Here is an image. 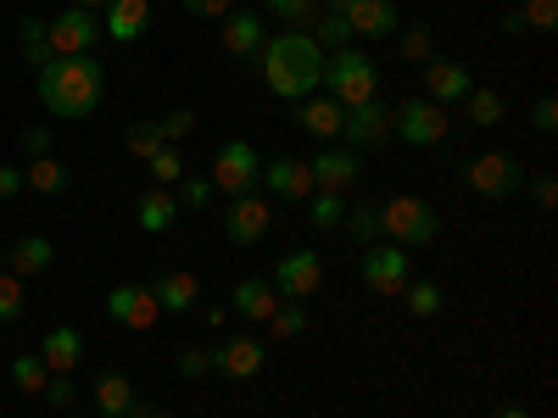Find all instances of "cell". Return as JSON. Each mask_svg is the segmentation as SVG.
Returning <instances> with one entry per match:
<instances>
[{
    "mask_svg": "<svg viewBox=\"0 0 558 418\" xmlns=\"http://www.w3.org/2000/svg\"><path fill=\"white\" fill-rule=\"evenodd\" d=\"M23 62L34 67V73H45V67H51L57 62V51H51V34H45V23L39 17H23Z\"/></svg>",
    "mask_w": 558,
    "mask_h": 418,
    "instance_id": "cell-27",
    "label": "cell"
},
{
    "mask_svg": "<svg viewBox=\"0 0 558 418\" xmlns=\"http://www.w3.org/2000/svg\"><path fill=\"white\" fill-rule=\"evenodd\" d=\"M263 39H268V28H263L257 7H241V12L223 17V51H229V57H257Z\"/></svg>",
    "mask_w": 558,
    "mask_h": 418,
    "instance_id": "cell-21",
    "label": "cell"
},
{
    "mask_svg": "<svg viewBox=\"0 0 558 418\" xmlns=\"http://www.w3.org/2000/svg\"><path fill=\"white\" fill-rule=\"evenodd\" d=\"M179 7L191 12V17H213V23H223V17H229V7H235V0H179Z\"/></svg>",
    "mask_w": 558,
    "mask_h": 418,
    "instance_id": "cell-46",
    "label": "cell"
},
{
    "mask_svg": "<svg viewBox=\"0 0 558 418\" xmlns=\"http://www.w3.org/2000/svg\"><path fill=\"white\" fill-rule=\"evenodd\" d=\"M257 179H263V162H257V146H246V139H229L213 157V190H223V196L257 190Z\"/></svg>",
    "mask_w": 558,
    "mask_h": 418,
    "instance_id": "cell-8",
    "label": "cell"
},
{
    "mask_svg": "<svg viewBox=\"0 0 558 418\" xmlns=\"http://www.w3.org/2000/svg\"><path fill=\"white\" fill-rule=\"evenodd\" d=\"M23 151H28V162L51 157V128H23Z\"/></svg>",
    "mask_w": 558,
    "mask_h": 418,
    "instance_id": "cell-50",
    "label": "cell"
},
{
    "mask_svg": "<svg viewBox=\"0 0 558 418\" xmlns=\"http://www.w3.org/2000/svg\"><path fill=\"white\" fill-rule=\"evenodd\" d=\"M146 168H151V179H157V190H168V184H179V179H184V162H179V151H173V146H162Z\"/></svg>",
    "mask_w": 558,
    "mask_h": 418,
    "instance_id": "cell-41",
    "label": "cell"
},
{
    "mask_svg": "<svg viewBox=\"0 0 558 418\" xmlns=\"http://www.w3.org/2000/svg\"><path fill=\"white\" fill-rule=\"evenodd\" d=\"M107 318L118 323V330H151V323L162 318V307H157V296H151V285H118L112 296H107Z\"/></svg>",
    "mask_w": 558,
    "mask_h": 418,
    "instance_id": "cell-12",
    "label": "cell"
},
{
    "mask_svg": "<svg viewBox=\"0 0 558 418\" xmlns=\"http://www.w3.org/2000/svg\"><path fill=\"white\" fill-rule=\"evenodd\" d=\"M179 374H184V380L213 374V346H191V352H179Z\"/></svg>",
    "mask_w": 558,
    "mask_h": 418,
    "instance_id": "cell-43",
    "label": "cell"
},
{
    "mask_svg": "<svg viewBox=\"0 0 558 418\" xmlns=\"http://www.w3.org/2000/svg\"><path fill=\"white\" fill-rule=\"evenodd\" d=\"M436 207L430 201H418V196H391L386 207H380V235L391 241V246H402V251H425V246H436Z\"/></svg>",
    "mask_w": 558,
    "mask_h": 418,
    "instance_id": "cell-4",
    "label": "cell"
},
{
    "mask_svg": "<svg viewBox=\"0 0 558 418\" xmlns=\"http://www.w3.org/2000/svg\"><path fill=\"white\" fill-rule=\"evenodd\" d=\"M357 273H363V285L375 291V296H386V302H397L408 285H413V257L402 251V246H363V257H357Z\"/></svg>",
    "mask_w": 558,
    "mask_h": 418,
    "instance_id": "cell-5",
    "label": "cell"
},
{
    "mask_svg": "<svg viewBox=\"0 0 558 418\" xmlns=\"http://www.w3.org/2000/svg\"><path fill=\"white\" fill-rule=\"evenodd\" d=\"M213 368L229 380H257L268 368V346L257 335H229L223 346H213Z\"/></svg>",
    "mask_w": 558,
    "mask_h": 418,
    "instance_id": "cell-13",
    "label": "cell"
},
{
    "mask_svg": "<svg viewBox=\"0 0 558 418\" xmlns=\"http://www.w3.org/2000/svg\"><path fill=\"white\" fill-rule=\"evenodd\" d=\"M263 184H268L279 201H307V196H313V173H307V162H296V157L263 162Z\"/></svg>",
    "mask_w": 558,
    "mask_h": 418,
    "instance_id": "cell-18",
    "label": "cell"
},
{
    "mask_svg": "<svg viewBox=\"0 0 558 418\" xmlns=\"http://www.w3.org/2000/svg\"><path fill=\"white\" fill-rule=\"evenodd\" d=\"M531 201H536L542 212H553V201H558V179H553V173H536V179H531Z\"/></svg>",
    "mask_w": 558,
    "mask_h": 418,
    "instance_id": "cell-48",
    "label": "cell"
},
{
    "mask_svg": "<svg viewBox=\"0 0 558 418\" xmlns=\"http://www.w3.org/2000/svg\"><path fill=\"white\" fill-rule=\"evenodd\" d=\"M157 128H162V139H168V146H173V139H184V134L196 128V112H168V118H162Z\"/></svg>",
    "mask_w": 558,
    "mask_h": 418,
    "instance_id": "cell-47",
    "label": "cell"
},
{
    "mask_svg": "<svg viewBox=\"0 0 558 418\" xmlns=\"http://www.w3.org/2000/svg\"><path fill=\"white\" fill-rule=\"evenodd\" d=\"M402 296H408V312H413V318H436V312L447 307V296H441L436 279H425V285H408Z\"/></svg>",
    "mask_w": 558,
    "mask_h": 418,
    "instance_id": "cell-37",
    "label": "cell"
},
{
    "mask_svg": "<svg viewBox=\"0 0 558 418\" xmlns=\"http://www.w3.org/2000/svg\"><path fill=\"white\" fill-rule=\"evenodd\" d=\"M397 34H402V57H408V62H430V57H436L425 23H408V28H397Z\"/></svg>",
    "mask_w": 558,
    "mask_h": 418,
    "instance_id": "cell-39",
    "label": "cell"
},
{
    "mask_svg": "<svg viewBox=\"0 0 558 418\" xmlns=\"http://www.w3.org/2000/svg\"><path fill=\"white\" fill-rule=\"evenodd\" d=\"M73 7H84V12H107V0H73Z\"/></svg>",
    "mask_w": 558,
    "mask_h": 418,
    "instance_id": "cell-55",
    "label": "cell"
},
{
    "mask_svg": "<svg viewBox=\"0 0 558 418\" xmlns=\"http://www.w3.org/2000/svg\"><path fill=\"white\" fill-rule=\"evenodd\" d=\"M520 23L536 28V34H547L558 23V0H520Z\"/></svg>",
    "mask_w": 558,
    "mask_h": 418,
    "instance_id": "cell-42",
    "label": "cell"
},
{
    "mask_svg": "<svg viewBox=\"0 0 558 418\" xmlns=\"http://www.w3.org/2000/svg\"><path fill=\"white\" fill-rule=\"evenodd\" d=\"M268 335H274V341H296V335H307V307H302V302H279L274 318H268Z\"/></svg>",
    "mask_w": 558,
    "mask_h": 418,
    "instance_id": "cell-34",
    "label": "cell"
},
{
    "mask_svg": "<svg viewBox=\"0 0 558 418\" xmlns=\"http://www.w3.org/2000/svg\"><path fill=\"white\" fill-rule=\"evenodd\" d=\"M531 128H536V134H553V128H558V101H553V96H542V101L531 107Z\"/></svg>",
    "mask_w": 558,
    "mask_h": 418,
    "instance_id": "cell-49",
    "label": "cell"
},
{
    "mask_svg": "<svg viewBox=\"0 0 558 418\" xmlns=\"http://www.w3.org/2000/svg\"><path fill=\"white\" fill-rule=\"evenodd\" d=\"M263 7L279 17V23H291V28H302L307 34V23L318 17V0H263Z\"/></svg>",
    "mask_w": 558,
    "mask_h": 418,
    "instance_id": "cell-38",
    "label": "cell"
},
{
    "mask_svg": "<svg viewBox=\"0 0 558 418\" xmlns=\"http://www.w3.org/2000/svg\"><path fill=\"white\" fill-rule=\"evenodd\" d=\"M391 134L402 139V146H418V151H430L447 139V107L425 101V96H413V101H397L391 107Z\"/></svg>",
    "mask_w": 558,
    "mask_h": 418,
    "instance_id": "cell-6",
    "label": "cell"
},
{
    "mask_svg": "<svg viewBox=\"0 0 558 418\" xmlns=\"http://www.w3.org/2000/svg\"><path fill=\"white\" fill-rule=\"evenodd\" d=\"M229 302H235V312H241V318L268 323V318H274V307H279V291H274V279H268V273H257V279H241Z\"/></svg>",
    "mask_w": 558,
    "mask_h": 418,
    "instance_id": "cell-23",
    "label": "cell"
},
{
    "mask_svg": "<svg viewBox=\"0 0 558 418\" xmlns=\"http://www.w3.org/2000/svg\"><path fill=\"white\" fill-rule=\"evenodd\" d=\"M470 67L463 62H452V57H430L425 62V101H436V107H447V101H463L470 96Z\"/></svg>",
    "mask_w": 558,
    "mask_h": 418,
    "instance_id": "cell-17",
    "label": "cell"
},
{
    "mask_svg": "<svg viewBox=\"0 0 558 418\" xmlns=\"http://www.w3.org/2000/svg\"><path fill=\"white\" fill-rule=\"evenodd\" d=\"M151 296H157V307H168V312H196V302H202V285H196V273L173 268V273H162L157 285H151Z\"/></svg>",
    "mask_w": 558,
    "mask_h": 418,
    "instance_id": "cell-24",
    "label": "cell"
},
{
    "mask_svg": "<svg viewBox=\"0 0 558 418\" xmlns=\"http://www.w3.org/2000/svg\"><path fill=\"white\" fill-rule=\"evenodd\" d=\"M302 207H307L313 229H341V218H347V196H336V190H313Z\"/></svg>",
    "mask_w": 558,
    "mask_h": 418,
    "instance_id": "cell-32",
    "label": "cell"
},
{
    "mask_svg": "<svg viewBox=\"0 0 558 418\" xmlns=\"http://www.w3.org/2000/svg\"><path fill=\"white\" fill-rule=\"evenodd\" d=\"M179 201L184 207H207L213 201V179H179Z\"/></svg>",
    "mask_w": 558,
    "mask_h": 418,
    "instance_id": "cell-45",
    "label": "cell"
},
{
    "mask_svg": "<svg viewBox=\"0 0 558 418\" xmlns=\"http://www.w3.org/2000/svg\"><path fill=\"white\" fill-rule=\"evenodd\" d=\"M341 123H347V107L330 101V96H302L296 101V128H307L313 139H341Z\"/></svg>",
    "mask_w": 558,
    "mask_h": 418,
    "instance_id": "cell-20",
    "label": "cell"
},
{
    "mask_svg": "<svg viewBox=\"0 0 558 418\" xmlns=\"http://www.w3.org/2000/svg\"><path fill=\"white\" fill-rule=\"evenodd\" d=\"M357 151L352 146H330V151H318L313 162H307V173H313V190H336V196H347L352 184H357Z\"/></svg>",
    "mask_w": 558,
    "mask_h": 418,
    "instance_id": "cell-15",
    "label": "cell"
},
{
    "mask_svg": "<svg viewBox=\"0 0 558 418\" xmlns=\"http://www.w3.org/2000/svg\"><path fill=\"white\" fill-rule=\"evenodd\" d=\"M463 112H470V123H481V128H492V123H502V96L497 89H486V84H470V96H463Z\"/></svg>",
    "mask_w": 558,
    "mask_h": 418,
    "instance_id": "cell-31",
    "label": "cell"
},
{
    "mask_svg": "<svg viewBox=\"0 0 558 418\" xmlns=\"http://www.w3.org/2000/svg\"><path fill=\"white\" fill-rule=\"evenodd\" d=\"M341 17H347V28L357 39H391L402 28V12L391 7V0H347Z\"/></svg>",
    "mask_w": 558,
    "mask_h": 418,
    "instance_id": "cell-16",
    "label": "cell"
},
{
    "mask_svg": "<svg viewBox=\"0 0 558 418\" xmlns=\"http://www.w3.org/2000/svg\"><path fill=\"white\" fill-rule=\"evenodd\" d=\"M223 318H229L223 307H202V323H207V330H223Z\"/></svg>",
    "mask_w": 558,
    "mask_h": 418,
    "instance_id": "cell-52",
    "label": "cell"
},
{
    "mask_svg": "<svg viewBox=\"0 0 558 418\" xmlns=\"http://www.w3.org/2000/svg\"><path fill=\"white\" fill-rule=\"evenodd\" d=\"M324 84H330V101H341V107L380 101V67L368 62L363 51H352V45L324 57Z\"/></svg>",
    "mask_w": 558,
    "mask_h": 418,
    "instance_id": "cell-3",
    "label": "cell"
},
{
    "mask_svg": "<svg viewBox=\"0 0 558 418\" xmlns=\"http://www.w3.org/2000/svg\"><path fill=\"white\" fill-rule=\"evenodd\" d=\"M45 34H51V51L57 57H89V45L101 39V17L84 12V7H68L57 23H45Z\"/></svg>",
    "mask_w": 558,
    "mask_h": 418,
    "instance_id": "cell-10",
    "label": "cell"
},
{
    "mask_svg": "<svg viewBox=\"0 0 558 418\" xmlns=\"http://www.w3.org/2000/svg\"><path fill=\"white\" fill-rule=\"evenodd\" d=\"M268 223H274V212H268V201H263L257 190H246V196H229L223 235L235 241V246H257V241L268 235Z\"/></svg>",
    "mask_w": 558,
    "mask_h": 418,
    "instance_id": "cell-11",
    "label": "cell"
},
{
    "mask_svg": "<svg viewBox=\"0 0 558 418\" xmlns=\"http://www.w3.org/2000/svg\"><path fill=\"white\" fill-rule=\"evenodd\" d=\"M123 146H129V157H140V162H151L162 146H168V139H162V128L157 123H134L129 134H123Z\"/></svg>",
    "mask_w": 558,
    "mask_h": 418,
    "instance_id": "cell-36",
    "label": "cell"
},
{
    "mask_svg": "<svg viewBox=\"0 0 558 418\" xmlns=\"http://www.w3.org/2000/svg\"><path fill=\"white\" fill-rule=\"evenodd\" d=\"M341 139H347L352 151H368V146H386V139H391V107H386V101H363V107H347Z\"/></svg>",
    "mask_w": 558,
    "mask_h": 418,
    "instance_id": "cell-14",
    "label": "cell"
},
{
    "mask_svg": "<svg viewBox=\"0 0 558 418\" xmlns=\"http://www.w3.org/2000/svg\"><path fill=\"white\" fill-rule=\"evenodd\" d=\"M62 418H84V413H62Z\"/></svg>",
    "mask_w": 558,
    "mask_h": 418,
    "instance_id": "cell-58",
    "label": "cell"
},
{
    "mask_svg": "<svg viewBox=\"0 0 558 418\" xmlns=\"http://www.w3.org/2000/svg\"><path fill=\"white\" fill-rule=\"evenodd\" d=\"M23 196V168H0V201Z\"/></svg>",
    "mask_w": 558,
    "mask_h": 418,
    "instance_id": "cell-51",
    "label": "cell"
},
{
    "mask_svg": "<svg viewBox=\"0 0 558 418\" xmlns=\"http://www.w3.org/2000/svg\"><path fill=\"white\" fill-rule=\"evenodd\" d=\"M0 273H7V251H0Z\"/></svg>",
    "mask_w": 558,
    "mask_h": 418,
    "instance_id": "cell-57",
    "label": "cell"
},
{
    "mask_svg": "<svg viewBox=\"0 0 558 418\" xmlns=\"http://www.w3.org/2000/svg\"><path fill=\"white\" fill-rule=\"evenodd\" d=\"M34 84H39V107L45 112L78 123V118H89V112L101 107L107 73H101L96 57H57L45 73H34Z\"/></svg>",
    "mask_w": 558,
    "mask_h": 418,
    "instance_id": "cell-2",
    "label": "cell"
},
{
    "mask_svg": "<svg viewBox=\"0 0 558 418\" xmlns=\"http://www.w3.org/2000/svg\"><path fill=\"white\" fill-rule=\"evenodd\" d=\"M23 184H34L39 196H62V190H68V168H62L57 157H34V162L23 168Z\"/></svg>",
    "mask_w": 558,
    "mask_h": 418,
    "instance_id": "cell-28",
    "label": "cell"
},
{
    "mask_svg": "<svg viewBox=\"0 0 558 418\" xmlns=\"http://www.w3.org/2000/svg\"><path fill=\"white\" fill-rule=\"evenodd\" d=\"M257 57H263V84L274 89L279 101H302V96H313V89L324 84V51L302 28L268 34Z\"/></svg>",
    "mask_w": 558,
    "mask_h": 418,
    "instance_id": "cell-1",
    "label": "cell"
},
{
    "mask_svg": "<svg viewBox=\"0 0 558 418\" xmlns=\"http://www.w3.org/2000/svg\"><path fill=\"white\" fill-rule=\"evenodd\" d=\"M241 7H257V0H241Z\"/></svg>",
    "mask_w": 558,
    "mask_h": 418,
    "instance_id": "cell-59",
    "label": "cell"
},
{
    "mask_svg": "<svg viewBox=\"0 0 558 418\" xmlns=\"http://www.w3.org/2000/svg\"><path fill=\"white\" fill-rule=\"evenodd\" d=\"M307 34H313L318 51H347V39H352V28H347V17H341V12L313 17V23H307Z\"/></svg>",
    "mask_w": 558,
    "mask_h": 418,
    "instance_id": "cell-33",
    "label": "cell"
},
{
    "mask_svg": "<svg viewBox=\"0 0 558 418\" xmlns=\"http://www.w3.org/2000/svg\"><path fill=\"white\" fill-rule=\"evenodd\" d=\"M173 218H179V201L168 190H146V196L134 201V223L146 229V235H168Z\"/></svg>",
    "mask_w": 558,
    "mask_h": 418,
    "instance_id": "cell-25",
    "label": "cell"
},
{
    "mask_svg": "<svg viewBox=\"0 0 558 418\" xmlns=\"http://www.w3.org/2000/svg\"><path fill=\"white\" fill-rule=\"evenodd\" d=\"M492 418H531V413H525V407H514V402H508V407H497Z\"/></svg>",
    "mask_w": 558,
    "mask_h": 418,
    "instance_id": "cell-54",
    "label": "cell"
},
{
    "mask_svg": "<svg viewBox=\"0 0 558 418\" xmlns=\"http://www.w3.org/2000/svg\"><path fill=\"white\" fill-rule=\"evenodd\" d=\"M463 179H470V190L486 196V201H514L525 190V168L508 157V151H481Z\"/></svg>",
    "mask_w": 558,
    "mask_h": 418,
    "instance_id": "cell-7",
    "label": "cell"
},
{
    "mask_svg": "<svg viewBox=\"0 0 558 418\" xmlns=\"http://www.w3.org/2000/svg\"><path fill=\"white\" fill-rule=\"evenodd\" d=\"M146 28H151V0H107V23H101L107 39L134 45Z\"/></svg>",
    "mask_w": 558,
    "mask_h": 418,
    "instance_id": "cell-19",
    "label": "cell"
},
{
    "mask_svg": "<svg viewBox=\"0 0 558 418\" xmlns=\"http://www.w3.org/2000/svg\"><path fill=\"white\" fill-rule=\"evenodd\" d=\"M12 380H17V391H28V396H45V385H51V368L39 362V352H23V357L12 362Z\"/></svg>",
    "mask_w": 558,
    "mask_h": 418,
    "instance_id": "cell-35",
    "label": "cell"
},
{
    "mask_svg": "<svg viewBox=\"0 0 558 418\" xmlns=\"http://www.w3.org/2000/svg\"><path fill=\"white\" fill-rule=\"evenodd\" d=\"M45 402H51V407H62V413H73V402H78V391H73V374H51V385H45Z\"/></svg>",
    "mask_w": 558,
    "mask_h": 418,
    "instance_id": "cell-44",
    "label": "cell"
},
{
    "mask_svg": "<svg viewBox=\"0 0 558 418\" xmlns=\"http://www.w3.org/2000/svg\"><path fill=\"white\" fill-rule=\"evenodd\" d=\"M57 262V246L45 241V235H28V241H17L12 251H7V268L17 273V279H34V273H45Z\"/></svg>",
    "mask_w": 558,
    "mask_h": 418,
    "instance_id": "cell-26",
    "label": "cell"
},
{
    "mask_svg": "<svg viewBox=\"0 0 558 418\" xmlns=\"http://www.w3.org/2000/svg\"><path fill=\"white\" fill-rule=\"evenodd\" d=\"M23 318V279L7 268L0 273V323H17Z\"/></svg>",
    "mask_w": 558,
    "mask_h": 418,
    "instance_id": "cell-40",
    "label": "cell"
},
{
    "mask_svg": "<svg viewBox=\"0 0 558 418\" xmlns=\"http://www.w3.org/2000/svg\"><path fill=\"white\" fill-rule=\"evenodd\" d=\"M341 229H347V235H352L357 246H375V241H380V207H375V201H357V207H347Z\"/></svg>",
    "mask_w": 558,
    "mask_h": 418,
    "instance_id": "cell-30",
    "label": "cell"
},
{
    "mask_svg": "<svg viewBox=\"0 0 558 418\" xmlns=\"http://www.w3.org/2000/svg\"><path fill=\"white\" fill-rule=\"evenodd\" d=\"M151 418H173V413H157V407H151Z\"/></svg>",
    "mask_w": 558,
    "mask_h": 418,
    "instance_id": "cell-56",
    "label": "cell"
},
{
    "mask_svg": "<svg viewBox=\"0 0 558 418\" xmlns=\"http://www.w3.org/2000/svg\"><path fill=\"white\" fill-rule=\"evenodd\" d=\"M78 357H84V335L73 330V323H57V330L39 341V362L51 368V374H73Z\"/></svg>",
    "mask_w": 558,
    "mask_h": 418,
    "instance_id": "cell-22",
    "label": "cell"
},
{
    "mask_svg": "<svg viewBox=\"0 0 558 418\" xmlns=\"http://www.w3.org/2000/svg\"><path fill=\"white\" fill-rule=\"evenodd\" d=\"M129 402H134L129 374H101V380H96V407H101V418H123Z\"/></svg>",
    "mask_w": 558,
    "mask_h": 418,
    "instance_id": "cell-29",
    "label": "cell"
},
{
    "mask_svg": "<svg viewBox=\"0 0 558 418\" xmlns=\"http://www.w3.org/2000/svg\"><path fill=\"white\" fill-rule=\"evenodd\" d=\"M268 279H274L279 302H307V296L324 285V257H318V251H307V246H302V251H286V257L274 262V273H268Z\"/></svg>",
    "mask_w": 558,
    "mask_h": 418,
    "instance_id": "cell-9",
    "label": "cell"
},
{
    "mask_svg": "<svg viewBox=\"0 0 558 418\" xmlns=\"http://www.w3.org/2000/svg\"><path fill=\"white\" fill-rule=\"evenodd\" d=\"M123 418H151V407H146V402H129V407H123Z\"/></svg>",
    "mask_w": 558,
    "mask_h": 418,
    "instance_id": "cell-53",
    "label": "cell"
}]
</instances>
